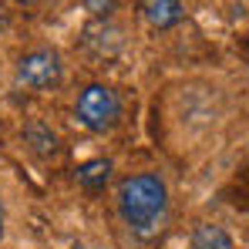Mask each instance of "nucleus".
I'll return each instance as SVG.
<instances>
[{
	"instance_id": "f257e3e1",
	"label": "nucleus",
	"mask_w": 249,
	"mask_h": 249,
	"mask_svg": "<svg viewBox=\"0 0 249 249\" xmlns=\"http://www.w3.org/2000/svg\"><path fill=\"white\" fill-rule=\"evenodd\" d=\"M118 212L124 226L142 239L152 243L168 222V189L155 172L128 175L118 185Z\"/></svg>"
},
{
	"instance_id": "f03ea898",
	"label": "nucleus",
	"mask_w": 249,
	"mask_h": 249,
	"mask_svg": "<svg viewBox=\"0 0 249 249\" xmlns=\"http://www.w3.org/2000/svg\"><path fill=\"white\" fill-rule=\"evenodd\" d=\"M74 115L88 131H111L122 118V101L108 84H88L78 94Z\"/></svg>"
},
{
	"instance_id": "7ed1b4c3",
	"label": "nucleus",
	"mask_w": 249,
	"mask_h": 249,
	"mask_svg": "<svg viewBox=\"0 0 249 249\" xmlns=\"http://www.w3.org/2000/svg\"><path fill=\"white\" fill-rule=\"evenodd\" d=\"M61 74H64V64H61L57 51H47V47H37V51L24 54L20 64H17V81L27 84V88H37V91L54 88L61 81Z\"/></svg>"
},
{
	"instance_id": "20e7f679",
	"label": "nucleus",
	"mask_w": 249,
	"mask_h": 249,
	"mask_svg": "<svg viewBox=\"0 0 249 249\" xmlns=\"http://www.w3.org/2000/svg\"><path fill=\"white\" fill-rule=\"evenodd\" d=\"M138 10L155 31H168L182 20V3L178 0H138Z\"/></svg>"
},
{
	"instance_id": "39448f33",
	"label": "nucleus",
	"mask_w": 249,
	"mask_h": 249,
	"mask_svg": "<svg viewBox=\"0 0 249 249\" xmlns=\"http://www.w3.org/2000/svg\"><path fill=\"white\" fill-rule=\"evenodd\" d=\"M192 249H236L229 232L215 222H199L192 229Z\"/></svg>"
},
{
	"instance_id": "423d86ee",
	"label": "nucleus",
	"mask_w": 249,
	"mask_h": 249,
	"mask_svg": "<svg viewBox=\"0 0 249 249\" xmlns=\"http://www.w3.org/2000/svg\"><path fill=\"white\" fill-rule=\"evenodd\" d=\"M108 178H111V162H108V159H88V162L78 168V185L91 189V192L105 189Z\"/></svg>"
},
{
	"instance_id": "0eeeda50",
	"label": "nucleus",
	"mask_w": 249,
	"mask_h": 249,
	"mask_svg": "<svg viewBox=\"0 0 249 249\" xmlns=\"http://www.w3.org/2000/svg\"><path fill=\"white\" fill-rule=\"evenodd\" d=\"M81 7L88 10V14H94L98 20H108V17L115 14L118 0H81Z\"/></svg>"
},
{
	"instance_id": "6e6552de",
	"label": "nucleus",
	"mask_w": 249,
	"mask_h": 249,
	"mask_svg": "<svg viewBox=\"0 0 249 249\" xmlns=\"http://www.w3.org/2000/svg\"><path fill=\"white\" fill-rule=\"evenodd\" d=\"M0 236H3V202H0Z\"/></svg>"
},
{
	"instance_id": "1a4fd4ad",
	"label": "nucleus",
	"mask_w": 249,
	"mask_h": 249,
	"mask_svg": "<svg viewBox=\"0 0 249 249\" xmlns=\"http://www.w3.org/2000/svg\"><path fill=\"white\" fill-rule=\"evenodd\" d=\"M71 249H94V246H84V243H78V246H71Z\"/></svg>"
},
{
	"instance_id": "9d476101",
	"label": "nucleus",
	"mask_w": 249,
	"mask_h": 249,
	"mask_svg": "<svg viewBox=\"0 0 249 249\" xmlns=\"http://www.w3.org/2000/svg\"><path fill=\"white\" fill-rule=\"evenodd\" d=\"M17 3H34V0H17Z\"/></svg>"
}]
</instances>
